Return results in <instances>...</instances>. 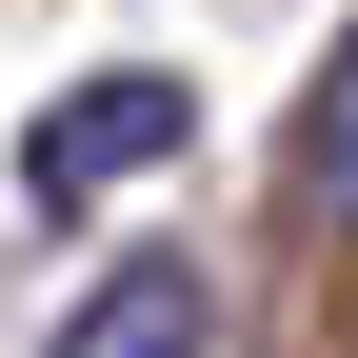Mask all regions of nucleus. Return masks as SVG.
<instances>
[{"label": "nucleus", "mask_w": 358, "mask_h": 358, "mask_svg": "<svg viewBox=\"0 0 358 358\" xmlns=\"http://www.w3.org/2000/svg\"><path fill=\"white\" fill-rule=\"evenodd\" d=\"M179 140H199V100H179L159 60H100V80H60V100L20 120V199H40V219H100L120 179L179 159Z\"/></svg>", "instance_id": "1"}, {"label": "nucleus", "mask_w": 358, "mask_h": 358, "mask_svg": "<svg viewBox=\"0 0 358 358\" xmlns=\"http://www.w3.org/2000/svg\"><path fill=\"white\" fill-rule=\"evenodd\" d=\"M299 219H358V40H338V60H319V100H299Z\"/></svg>", "instance_id": "3"}, {"label": "nucleus", "mask_w": 358, "mask_h": 358, "mask_svg": "<svg viewBox=\"0 0 358 358\" xmlns=\"http://www.w3.org/2000/svg\"><path fill=\"white\" fill-rule=\"evenodd\" d=\"M199 338H219L199 259H100V279H80V319L40 338V358H199Z\"/></svg>", "instance_id": "2"}]
</instances>
